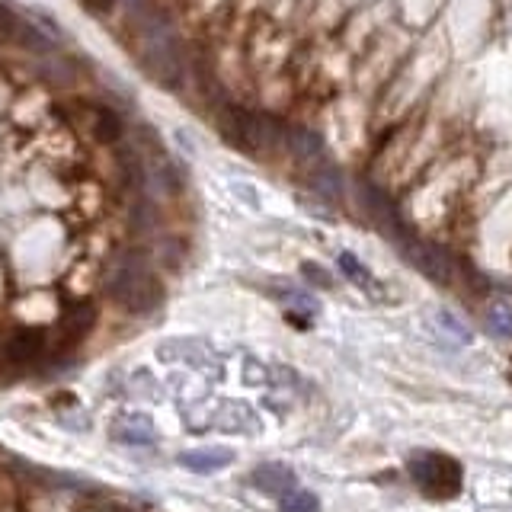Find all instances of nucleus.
Listing matches in <instances>:
<instances>
[{
    "mask_svg": "<svg viewBox=\"0 0 512 512\" xmlns=\"http://www.w3.org/2000/svg\"><path fill=\"white\" fill-rule=\"evenodd\" d=\"M106 292L112 301L122 304V308L132 314H148L164 301V285L157 282L151 266L144 263L138 253L125 256V260L109 272Z\"/></svg>",
    "mask_w": 512,
    "mask_h": 512,
    "instance_id": "f257e3e1",
    "label": "nucleus"
},
{
    "mask_svg": "<svg viewBox=\"0 0 512 512\" xmlns=\"http://www.w3.org/2000/svg\"><path fill=\"white\" fill-rule=\"evenodd\" d=\"M218 128L221 135L228 138L231 148L240 151H276L285 141V128L272 119V116H260V112L240 109V106H224L218 112Z\"/></svg>",
    "mask_w": 512,
    "mask_h": 512,
    "instance_id": "f03ea898",
    "label": "nucleus"
},
{
    "mask_svg": "<svg viewBox=\"0 0 512 512\" xmlns=\"http://www.w3.org/2000/svg\"><path fill=\"white\" fill-rule=\"evenodd\" d=\"M410 477L426 496H436V500H452L461 490V464L442 452H413Z\"/></svg>",
    "mask_w": 512,
    "mask_h": 512,
    "instance_id": "7ed1b4c3",
    "label": "nucleus"
},
{
    "mask_svg": "<svg viewBox=\"0 0 512 512\" xmlns=\"http://www.w3.org/2000/svg\"><path fill=\"white\" fill-rule=\"evenodd\" d=\"M407 253V260L423 272V276H429L432 282H442L448 285L455 276V263H452V256H448L442 247L436 244H426V240H410V244L404 247Z\"/></svg>",
    "mask_w": 512,
    "mask_h": 512,
    "instance_id": "20e7f679",
    "label": "nucleus"
},
{
    "mask_svg": "<svg viewBox=\"0 0 512 512\" xmlns=\"http://www.w3.org/2000/svg\"><path fill=\"white\" fill-rule=\"evenodd\" d=\"M48 352V333L42 327H20L7 336L4 359L10 365H32Z\"/></svg>",
    "mask_w": 512,
    "mask_h": 512,
    "instance_id": "39448f33",
    "label": "nucleus"
},
{
    "mask_svg": "<svg viewBox=\"0 0 512 512\" xmlns=\"http://www.w3.org/2000/svg\"><path fill=\"white\" fill-rule=\"evenodd\" d=\"M96 324V308L90 301H74L68 308L61 311V320H58V336H61V346H77L84 336L93 330Z\"/></svg>",
    "mask_w": 512,
    "mask_h": 512,
    "instance_id": "423d86ee",
    "label": "nucleus"
},
{
    "mask_svg": "<svg viewBox=\"0 0 512 512\" xmlns=\"http://www.w3.org/2000/svg\"><path fill=\"white\" fill-rule=\"evenodd\" d=\"M84 122L90 125L96 144H103V148H112V144H119L122 135H125V125L119 119V112L109 109L106 103H90V112H87Z\"/></svg>",
    "mask_w": 512,
    "mask_h": 512,
    "instance_id": "0eeeda50",
    "label": "nucleus"
},
{
    "mask_svg": "<svg viewBox=\"0 0 512 512\" xmlns=\"http://www.w3.org/2000/svg\"><path fill=\"white\" fill-rule=\"evenodd\" d=\"M109 432H112V439L122 442V445H151L157 439V429H154V423L144 413L119 416Z\"/></svg>",
    "mask_w": 512,
    "mask_h": 512,
    "instance_id": "6e6552de",
    "label": "nucleus"
},
{
    "mask_svg": "<svg viewBox=\"0 0 512 512\" xmlns=\"http://www.w3.org/2000/svg\"><path fill=\"white\" fill-rule=\"evenodd\" d=\"M231 461H234V452H231V448H221V445H215V448H192V452L180 455V464H183L186 471H192V474H218V471L228 468Z\"/></svg>",
    "mask_w": 512,
    "mask_h": 512,
    "instance_id": "1a4fd4ad",
    "label": "nucleus"
},
{
    "mask_svg": "<svg viewBox=\"0 0 512 512\" xmlns=\"http://www.w3.org/2000/svg\"><path fill=\"white\" fill-rule=\"evenodd\" d=\"M285 141H288V151H292L301 164H308V167H317L320 160L327 157L324 138H320L317 132H311V128H288Z\"/></svg>",
    "mask_w": 512,
    "mask_h": 512,
    "instance_id": "9d476101",
    "label": "nucleus"
},
{
    "mask_svg": "<svg viewBox=\"0 0 512 512\" xmlns=\"http://www.w3.org/2000/svg\"><path fill=\"white\" fill-rule=\"evenodd\" d=\"M253 484L260 487L263 493H288V487L295 484V471L288 468V464H279V461H269L263 468L253 471Z\"/></svg>",
    "mask_w": 512,
    "mask_h": 512,
    "instance_id": "9b49d317",
    "label": "nucleus"
},
{
    "mask_svg": "<svg viewBox=\"0 0 512 512\" xmlns=\"http://www.w3.org/2000/svg\"><path fill=\"white\" fill-rule=\"evenodd\" d=\"M432 324H436V330L445 336L448 343H455V346L471 343V330L464 327L452 311H436V314H432Z\"/></svg>",
    "mask_w": 512,
    "mask_h": 512,
    "instance_id": "f8f14e48",
    "label": "nucleus"
},
{
    "mask_svg": "<svg viewBox=\"0 0 512 512\" xmlns=\"http://www.w3.org/2000/svg\"><path fill=\"white\" fill-rule=\"evenodd\" d=\"M311 183H314V189L324 199H340V192H343V176H340V170L330 167V164L327 167H314Z\"/></svg>",
    "mask_w": 512,
    "mask_h": 512,
    "instance_id": "ddd939ff",
    "label": "nucleus"
},
{
    "mask_svg": "<svg viewBox=\"0 0 512 512\" xmlns=\"http://www.w3.org/2000/svg\"><path fill=\"white\" fill-rule=\"evenodd\" d=\"M487 324L496 336H503V340H509L512 336V304L503 301V298H496L490 301V308H487Z\"/></svg>",
    "mask_w": 512,
    "mask_h": 512,
    "instance_id": "4468645a",
    "label": "nucleus"
},
{
    "mask_svg": "<svg viewBox=\"0 0 512 512\" xmlns=\"http://www.w3.org/2000/svg\"><path fill=\"white\" fill-rule=\"evenodd\" d=\"M340 272L349 282H356L359 288H375L372 272H368V266H362L352 253H340Z\"/></svg>",
    "mask_w": 512,
    "mask_h": 512,
    "instance_id": "2eb2a0df",
    "label": "nucleus"
},
{
    "mask_svg": "<svg viewBox=\"0 0 512 512\" xmlns=\"http://www.w3.org/2000/svg\"><path fill=\"white\" fill-rule=\"evenodd\" d=\"M317 509H320L317 496L308 490H288L282 496V512H317Z\"/></svg>",
    "mask_w": 512,
    "mask_h": 512,
    "instance_id": "dca6fc26",
    "label": "nucleus"
},
{
    "mask_svg": "<svg viewBox=\"0 0 512 512\" xmlns=\"http://www.w3.org/2000/svg\"><path fill=\"white\" fill-rule=\"evenodd\" d=\"M301 272H304V276H308L311 282H317L320 288H330V285H333V279L324 272V266H317V263H304Z\"/></svg>",
    "mask_w": 512,
    "mask_h": 512,
    "instance_id": "f3484780",
    "label": "nucleus"
},
{
    "mask_svg": "<svg viewBox=\"0 0 512 512\" xmlns=\"http://www.w3.org/2000/svg\"><path fill=\"white\" fill-rule=\"evenodd\" d=\"M80 7H84L90 16H109L112 7H116V0H80Z\"/></svg>",
    "mask_w": 512,
    "mask_h": 512,
    "instance_id": "a211bd4d",
    "label": "nucleus"
}]
</instances>
